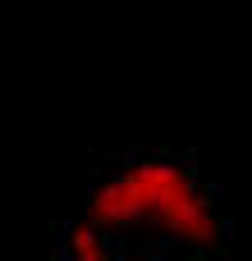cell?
<instances>
[{
  "mask_svg": "<svg viewBox=\"0 0 252 261\" xmlns=\"http://www.w3.org/2000/svg\"><path fill=\"white\" fill-rule=\"evenodd\" d=\"M60 261H119V239L96 220L78 216L60 229Z\"/></svg>",
  "mask_w": 252,
  "mask_h": 261,
  "instance_id": "cell-1",
  "label": "cell"
},
{
  "mask_svg": "<svg viewBox=\"0 0 252 261\" xmlns=\"http://www.w3.org/2000/svg\"><path fill=\"white\" fill-rule=\"evenodd\" d=\"M119 261H138V257H119Z\"/></svg>",
  "mask_w": 252,
  "mask_h": 261,
  "instance_id": "cell-2",
  "label": "cell"
}]
</instances>
